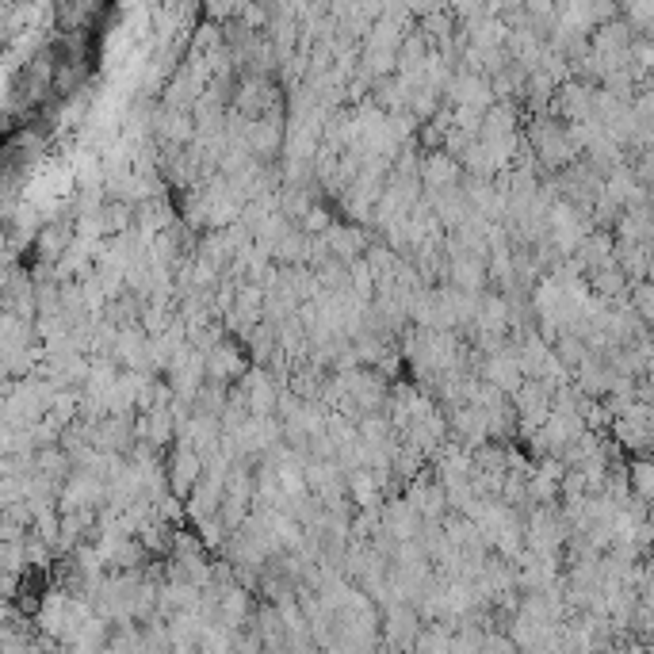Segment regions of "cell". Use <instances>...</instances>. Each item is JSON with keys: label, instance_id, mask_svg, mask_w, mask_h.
Segmentation results:
<instances>
[{"label": "cell", "instance_id": "ba28073f", "mask_svg": "<svg viewBox=\"0 0 654 654\" xmlns=\"http://www.w3.org/2000/svg\"><path fill=\"white\" fill-rule=\"evenodd\" d=\"M329 230H333V215H329L322 203H314V207H310V215L303 218V234H306V238H314V234H322V238H326Z\"/></svg>", "mask_w": 654, "mask_h": 654}, {"label": "cell", "instance_id": "7a4b0ae2", "mask_svg": "<svg viewBox=\"0 0 654 654\" xmlns=\"http://www.w3.org/2000/svg\"><path fill=\"white\" fill-rule=\"evenodd\" d=\"M165 475H169V490L188 502L196 494V486L203 482V475H207V459L192 452V448H184V444H176L169 452V463H165Z\"/></svg>", "mask_w": 654, "mask_h": 654}, {"label": "cell", "instance_id": "52a82bcc", "mask_svg": "<svg viewBox=\"0 0 654 654\" xmlns=\"http://www.w3.org/2000/svg\"><path fill=\"white\" fill-rule=\"evenodd\" d=\"M628 482H632V498L643 505H654V459L635 456L628 459Z\"/></svg>", "mask_w": 654, "mask_h": 654}, {"label": "cell", "instance_id": "277c9868", "mask_svg": "<svg viewBox=\"0 0 654 654\" xmlns=\"http://www.w3.org/2000/svg\"><path fill=\"white\" fill-rule=\"evenodd\" d=\"M463 176H467L463 165L448 150L421 153V184H425V192H452V188H459Z\"/></svg>", "mask_w": 654, "mask_h": 654}, {"label": "cell", "instance_id": "6da1fadb", "mask_svg": "<svg viewBox=\"0 0 654 654\" xmlns=\"http://www.w3.org/2000/svg\"><path fill=\"white\" fill-rule=\"evenodd\" d=\"M253 368V360H249V352L241 341L234 337H226L218 349L207 352V383H222V387H238L241 379L249 375Z\"/></svg>", "mask_w": 654, "mask_h": 654}, {"label": "cell", "instance_id": "5b68a950", "mask_svg": "<svg viewBox=\"0 0 654 654\" xmlns=\"http://www.w3.org/2000/svg\"><path fill=\"white\" fill-rule=\"evenodd\" d=\"M280 146H284V111H272V115H264V119L253 123V131H249V153L261 157V161H272Z\"/></svg>", "mask_w": 654, "mask_h": 654}, {"label": "cell", "instance_id": "3957f363", "mask_svg": "<svg viewBox=\"0 0 654 654\" xmlns=\"http://www.w3.org/2000/svg\"><path fill=\"white\" fill-rule=\"evenodd\" d=\"M448 100H452V108H475V111H490L498 104L490 77L471 73V69H459L456 77L448 81Z\"/></svg>", "mask_w": 654, "mask_h": 654}, {"label": "cell", "instance_id": "8992f818", "mask_svg": "<svg viewBox=\"0 0 654 654\" xmlns=\"http://www.w3.org/2000/svg\"><path fill=\"white\" fill-rule=\"evenodd\" d=\"M349 490H352V502L360 505L364 513H368V509H383V505H387V490H383V482L375 479V471H352Z\"/></svg>", "mask_w": 654, "mask_h": 654}]
</instances>
